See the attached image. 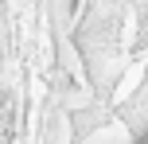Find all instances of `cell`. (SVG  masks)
<instances>
[{
	"label": "cell",
	"mask_w": 148,
	"mask_h": 144,
	"mask_svg": "<svg viewBox=\"0 0 148 144\" xmlns=\"http://www.w3.org/2000/svg\"><path fill=\"white\" fill-rule=\"evenodd\" d=\"M12 132H16V117H12V101H8L4 86H0V144H12Z\"/></svg>",
	"instance_id": "1"
},
{
	"label": "cell",
	"mask_w": 148,
	"mask_h": 144,
	"mask_svg": "<svg viewBox=\"0 0 148 144\" xmlns=\"http://www.w3.org/2000/svg\"><path fill=\"white\" fill-rule=\"evenodd\" d=\"M136 144H148V129H144V132H140V140H136Z\"/></svg>",
	"instance_id": "2"
}]
</instances>
